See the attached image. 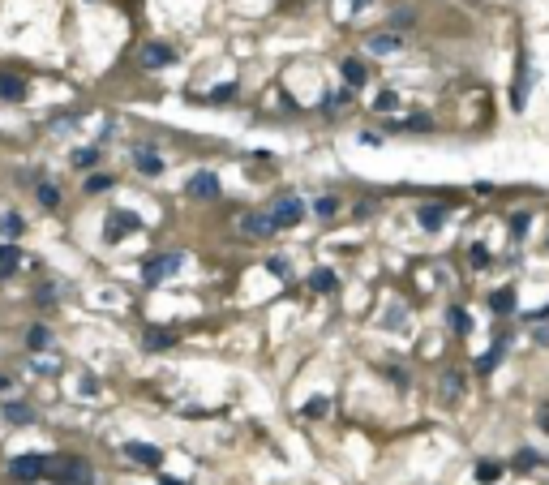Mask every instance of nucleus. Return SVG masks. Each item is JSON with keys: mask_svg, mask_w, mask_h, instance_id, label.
I'll list each match as a JSON object with an SVG mask.
<instances>
[{"mask_svg": "<svg viewBox=\"0 0 549 485\" xmlns=\"http://www.w3.org/2000/svg\"><path fill=\"white\" fill-rule=\"evenodd\" d=\"M47 481H56V485H94V468L86 460H73V456L47 460Z\"/></svg>", "mask_w": 549, "mask_h": 485, "instance_id": "f257e3e1", "label": "nucleus"}, {"mask_svg": "<svg viewBox=\"0 0 549 485\" xmlns=\"http://www.w3.org/2000/svg\"><path fill=\"white\" fill-rule=\"evenodd\" d=\"M270 219H274V228H296L305 219V202L296 193H279V198L270 202Z\"/></svg>", "mask_w": 549, "mask_h": 485, "instance_id": "f03ea898", "label": "nucleus"}, {"mask_svg": "<svg viewBox=\"0 0 549 485\" xmlns=\"http://www.w3.org/2000/svg\"><path fill=\"white\" fill-rule=\"evenodd\" d=\"M181 271V253H159V258H146V266H142V279L146 284H159L168 279V275Z\"/></svg>", "mask_w": 549, "mask_h": 485, "instance_id": "7ed1b4c3", "label": "nucleus"}, {"mask_svg": "<svg viewBox=\"0 0 549 485\" xmlns=\"http://www.w3.org/2000/svg\"><path fill=\"white\" fill-rule=\"evenodd\" d=\"M9 473L18 477V481H43L47 477V460L43 456H18L9 464Z\"/></svg>", "mask_w": 549, "mask_h": 485, "instance_id": "20e7f679", "label": "nucleus"}, {"mask_svg": "<svg viewBox=\"0 0 549 485\" xmlns=\"http://www.w3.org/2000/svg\"><path fill=\"white\" fill-rule=\"evenodd\" d=\"M125 232H138V215H133V211H107V219H103V236L116 240V236H125Z\"/></svg>", "mask_w": 549, "mask_h": 485, "instance_id": "39448f33", "label": "nucleus"}, {"mask_svg": "<svg viewBox=\"0 0 549 485\" xmlns=\"http://www.w3.org/2000/svg\"><path fill=\"white\" fill-rule=\"evenodd\" d=\"M125 456L133 464H146V468H159L164 464V451H159L155 443H125Z\"/></svg>", "mask_w": 549, "mask_h": 485, "instance_id": "423d86ee", "label": "nucleus"}, {"mask_svg": "<svg viewBox=\"0 0 549 485\" xmlns=\"http://www.w3.org/2000/svg\"><path fill=\"white\" fill-rule=\"evenodd\" d=\"M185 193H189V198H215V193H219V176H215V172L189 176V181H185Z\"/></svg>", "mask_w": 549, "mask_h": 485, "instance_id": "0eeeda50", "label": "nucleus"}, {"mask_svg": "<svg viewBox=\"0 0 549 485\" xmlns=\"http://www.w3.org/2000/svg\"><path fill=\"white\" fill-rule=\"evenodd\" d=\"M240 232H245V236H270V232H274L270 211H249V215H240Z\"/></svg>", "mask_w": 549, "mask_h": 485, "instance_id": "6e6552de", "label": "nucleus"}, {"mask_svg": "<svg viewBox=\"0 0 549 485\" xmlns=\"http://www.w3.org/2000/svg\"><path fill=\"white\" fill-rule=\"evenodd\" d=\"M133 164H138L142 176H159V172H164V159H159V151H151V147H133Z\"/></svg>", "mask_w": 549, "mask_h": 485, "instance_id": "1a4fd4ad", "label": "nucleus"}, {"mask_svg": "<svg viewBox=\"0 0 549 485\" xmlns=\"http://www.w3.org/2000/svg\"><path fill=\"white\" fill-rule=\"evenodd\" d=\"M138 60H142V69H159V64H172V47H164V43H146Z\"/></svg>", "mask_w": 549, "mask_h": 485, "instance_id": "9d476101", "label": "nucleus"}, {"mask_svg": "<svg viewBox=\"0 0 549 485\" xmlns=\"http://www.w3.org/2000/svg\"><path fill=\"white\" fill-rule=\"evenodd\" d=\"M18 262H22V249H18V240H0V279L18 271Z\"/></svg>", "mask_w": 549, "mask_h": 485, "instance_id": "9b49d317", "label": "nucleus"}, {"mask_svg": "<svg viewBox=\"0 0 549 485\" xmlns=\"http://www.w3.org/2000/svg\"><path fill=\"white\" fill-rule=\"evenodd\" d=\"M399 47H403V39L391 35V30H382V35L369 39V52H374V56H391V52H399Z\"/></svg>", "mask_w": 549, "mask_h": 485, "instance_id": "f8f14e48", "label": "nucleus"}, {"mask_svg": "<svg viewBox=\"0 0 549 485\" xmlns=\"http://www.w3.org/2000/svg\"><path fill=\"white\" fill-rule=\"evenodd\" d=\"M416 223L429 228V232H438L442 223H446V206H421V211H416Z\"/></svg>", "mask_w": 549, "mask_h": 485, "instance_id": "ddd939ff", "label": "nucleus"}, {"mask_svg": "<svg viewBox=\"0 0 549 485\" xmlns=\"http://www.w3.org/2000/svg\"><path fill=\"white\" fill-rule=\"evenodd\" d=\"M22 95H26V82H22V77L0 73V99H22Z\"/></svg>", "mask_w": 549, "mask_h": 485, "instance_id": "4468645a", "label": "nucleus"}, {"mask_svg": "<svg viewBox=\"0 0 549 485\" xmlns=\"http://www.w3.org/2000/svg\"><path fill=\"white\" fill-rule=\"evenodd\" d=\"M344 82H348V86H365V82H369V69H365L361 60H348V64H344Z\"/></svg>", "mask_w": 549, "mask_h": 485, "instance_id": "2eb2a0df", "label": "nucleus"}, {"mask_svg": "<svg viewBox=\"0 0 549 485\" xmlns=\"http://www.w3.org/2000/svg\"><path fill=\"white\" fill-rule=\"evenodd\" d=\"M309 288H314V293H335V288H339L335 271H314L309 275Z\"/></svg>", "mask_w": 549, "mask_h": 485, "instance_id": "dca6fc26", "label": "nucleus"}, {"mask_svg": "<svg viewBox=\"0 0 549 485\" xmlns=\"http://www.w3.org/2000/svg\"><path fill=\"white\" fill-rule=\"evenodd\" d=\"M5 421H13V425H30V421H35V412H30L26 403H9V408H5Z\"/></svg>", "mask_w": 549, "mask_h": 485, "instance_id": "f3484780", "label": "nucleus"}, {"mask_svg": "<svg viewBox=\"0 0 549 485\" xmlns=\"http://www.w3.org/2000/svg\"><path fill=\"white\" fill-rule=\"evenodd\" d=\"M172 344H176L172 331H151V335H146V348H151V352H168Z\"/></svg>", "mask_w": 549, "mask_h": 485, "instance_id": "a211bd4d", "label": "nucleus"}, {"mask_svg": "<svg viewBox=\"0 0 549 485\" xmlns=\"http://www.w3.org/2000/svg\"><path fill=\"white\" fill-rule=\"evenodd\" d=\"M99 164V147H77L73 151V168H94Z\"/></svg>", "mask_w": 549, "mask_h": 485, "instance_id": "6ab92c4d", "label": "nucleus"}, {"mask_svg": "<svg viewBox=\"0 0 549 485\" xmlns=\"http://www.w3.org/2000/svg\"><path fill=\"white\" fill-rule=\"evenodd\" d=\"M446 314H450L446 322H450V331H455V335H468V331H472V318H468L459 305H455V310H446Z\"/></svg>", "mask_w": 549, "mask_h": 485, "instance_id": "aec40b11", "label": "nucleus"}, {"mask_svg": "<svg viewBox=\"0 0 549 485\" xmlns=\"http://www.w3.org/2000/svg\"><path fill=\"white\" fill-rule=\"evenodd\" d=\"M112 185H116V176H107V172L86 176V193H103V189H112Z\"/></svg>", "mask_w": 549, "mask_h": 485, "instance_id": "412c9836", "label": "nucleus"}, {"mask_svg": "<svg viewBox=\"0 0 549 485\" xmlns=\"http://www.w3.org/2000/svg\"><path fill=\"white\" fill-rule=\"evenodd\" d=\"M47 339H52V335H47V327H30V331H26L30 352H43V348H47Z\"/></svg>", "mask_w": 549, "mask_h": 485, "instance_id": "4be33fe9", "label": "nucleus"}, {"mask_svg": "<svg viewBox=\"0 0 549 485\" xmlns=\"http://www.w3.org/2000/svg\"><path fill=\"white\" fill-rule=\"evenodd\" d=\"M335 211H339V198H331V193H327V198H318V202H314V215H318V219H331Z\"/></svg>", "mask_w": 549, "mask_h": 485, "instance_id": "5701e85b", "label": "nucleus"}, {"mask_svg": "<svg viewBox=\"0 0 549 485\" xmlns=\"http://www.w3.org/2000/svg\"><path fill=\"white\" fill-rule=\"evenodd\" d=\"M489 305H494L498 314H511V305H515V293H511V288H502V293H494V301H489Z\"/></svg>", "mask_w": 549, "mask_h": 485, "instance_id": "b1692460", "label": "nucleus"}, {"mask_svg": "<svg viewBox=\"0 0 549 485\" xmlns=\"http://www.w3.org/2000/svg\"><path fill=\"white\" fill-rule=\"evenodd\" d=\"M0 236H22V219L18 215H0Z\"/></svg>", "mask_w": 549, "mask_h": 485, "instance_id": "393cba45", "label": "nucleus"}, {"mask_svg": "<svg viewBox=\"0 0 549 485\" xmlns=\"http://www.w3.org/2000/svg\"><path fill=\"white\" fill-rule=\"evenodd\" d=\"M476 477H481V481H494V477H502V464H494V460H481V464H476Z\"/></svg>", "mask_w": 549, "mask_h": 485, "instance_id": "a878e982", "label": "nucleus"}, {"mask_svg": "<svg viewBox=\"0 0 549 485\" xmlns=\"http://www.w3.org/2000/svg\"><path fill=\"white\" fill-rule=\"evenodd\" d=\"M39 202L43 206H60V189L56 185H39Z\"/></svg>", "mask_w": 549, "mask_h": 485, "instance_id": "bb28decb", "label": "nucleus"}, {"mask_svg": "<svg viewBox=\"0 0 549 485\" xmlns=\"http://www.w3.org/2000/svg\"><path fill=\"white\" fill-rule=\"evenodd\" d=\"M395 108H399V95L395 90H382L378 95V112H395Z\"/></svg>", "mask_w": 549, "mask_h": 485, "instance_id": "cd10ccee", "label": "nucleus"}, {"mask_svg": "<svg viewBox=\"0 0 549 485\" xmlns=\"http://www.w3.org/2000/svg\"><path fill=\"white\" fill-rule=\"evenodd\" d=\"M327 408H331V399H327V395H318V399L305 403V416H318V412H327Z\"/></svg>", "mask_w": 549, "mask_h": 485, "instance_id": "c85d7f7f", "label": "nucleus"}, {"mask_svg": "<svg viewBox=\"0 0 549 485\" xmlns=\"http://www.w3.org/2000/svg\"><path fill=\"white\" fill-rule=\"evenodd\" d=\"M524 228H528V215H515V219H511V232L524 236Z\"/></svg>", "mask_w": 549, "mask_h": 485, "instance_id": "c756f323", "label": "nucleus"}, {"mask_svg": "<svg viewBox=\"0 0 549 485\" xmlns=\"http://www.w3.org/2000/svg\"><path fill=\"white\" fill-rule=\"evenodd\" d=\"M159 485H181V481H176V477H159Z\"/></svg>", "mask_w": 549, "mask_h": 485, "instance_id": "7c9ffc66", "label": "nucleus"}]
</instances>
